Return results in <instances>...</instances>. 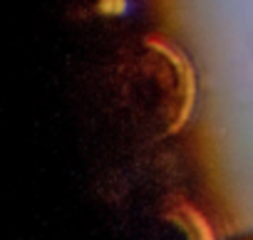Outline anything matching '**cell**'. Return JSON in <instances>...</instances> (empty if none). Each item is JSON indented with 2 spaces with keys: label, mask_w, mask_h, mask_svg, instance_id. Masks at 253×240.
I'll list each match as a JSON object with an SVG mask.
<instances>
[{
  "label": "cell",
  "mask_w": 253,
  "mask_h": 240,
  "mask_svg": "<svg viewBox=\"0 0 253 240\" xmlns=\"http://www.w3.org/2000/svg\"><path fill=\"white\" fill-rule=\"evenodd\" d=\"M231 240H253V230H251V233H241V235H236V238H231Z\"/></svg>",
  "instance_id": "6da1fadb"
}]
</instances>
